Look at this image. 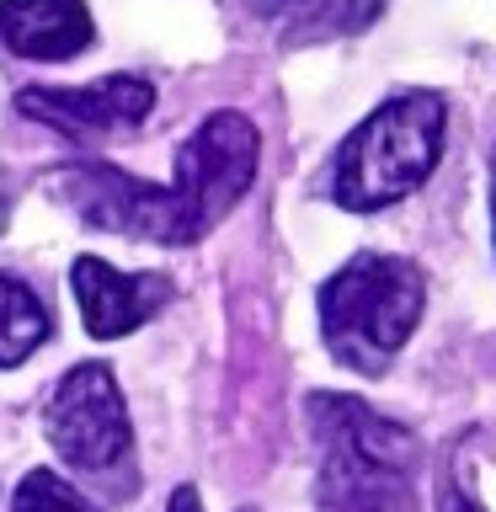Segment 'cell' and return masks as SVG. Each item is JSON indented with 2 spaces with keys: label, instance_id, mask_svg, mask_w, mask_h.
I'll list each match as a JSON object with an SVG mask.
<instances>
[{
  "label": "cell",
  "instance_id": "1",
  "mask_svg": "<svg viewBox=\"0 0 496 512\" xmlns=\"http://www.w3.org/2000/svg\"><path fill=\"white\" fill-rule=\"evenodd\" d=\"M320 443L315 496L326 512H416L422 443L358 395H310Z\"/></svg>",
  "mask_w": 496,
  "mask_h": 512
},
{
  "label": "cell",
  "instance_id": "2",
  "mask_svg": "<svg viewBox=\"0 0 496 512\" xmlns=\"http://www.w3.org/2000/svg\"><path fill=\"white\" fill-rule=\"evenodd\" d=\"M427 310V278L411 256L390 251H358L320 283L315 315L326 352L347 374L379 379L400 352L411 331L422 326Z\"/></svg>",
  "mask_w": 496,
  "mask_h": 512
},
{
  "label": "cell",
  "instance_id": "3",
  "mask_svg": "<svg viewBox=\"0 0 496 512\" xmlns=\"http://www.w3.org/2000/svg\"><path fill=\"white\" fill-rule=\"evenodd\" d=\"M448 107L438 91H400L342 139L331 160V198L347 214H379L427 187L443 160Z\"/></svg>",
  "mask_w": 496,
  "mask_h": 512
},
{
  "label": "cell",
  "instance_id": "4",
  "mask_svg": "<svg viewBox=\"0 0 496 512\" xmlns=\"http://www.w3.org/2000/svg\"><path fill=\"white\" fill-rule=\"evenodd\" d=\"M43 438L59 464L107 502L139 491L134 422H128L118 374L107 363H75L43 400Z\"/></svg>",
  "mask_w": 496,
  "mask_h": 512
},
{
  "label": "cell",
  "instance_id": "5",
  "mask_svg": "<svg viewBox=\"0 0 496 512\" xmlns=\"http://www.w3.org/2000/svg\"><path fill=\"white\" fill-rule=\"evenodd\" d=\"M262 134L246 112H208L176 150V176L166 182V246L203 240L251 192Z\"/></svg>",
  "mask_w": 496,
  "mask_h": 512
},
{
  "label": "cell",
  "instance_id": "6",
  "mask_svg": "<svg viewBox=\"0 0 496 512\" xmlns=\"http://www.w3.org/2000/svg\"><path fill=\"white\" fill-rule=\"evenodd\" d=\"M16 112L59 128V134L80 144H96V139H118L150 118L155 86L139 75H107V80H86V86H32L16 96Z\"/></svg>",
  "mask_w": 496,
  "mask_h": 512
},
{
  "label": "cell",
  "instance_id": "7",
  "mask_svg": "<svg viewBox=\"0 0 496 512\" xmlns=\"http://www.w3.org/2000/svg\"><path fill=\"white\" fill-rule=\"evenodd\" d=\"M54 192L96 230L166 246V187L160 182H139L107 160H80V166H59Z\"/></svg>",
  "mask_w": 496,
  "mask_h": 512
},
{
  "label": "cell",
  "instance_id": "8",
  "mask_svg": "<svg viewBox=\"0 0 496 512\" xmlns=\"http://www.w3.org/2000/svg\"><path fill=\"white\" fill-rule=\"evenodd\" d=\"M70 288L96 342H118V336L139 331L144 320H155L176 299V283L166 272H118L102 256H75Z\"/></svg>",
  "mask_w": 496,
  "mask_h": 512
},
{
  "label": "cell",
  "instance_id": "9",
  "mask_svg": "<svg viewBox=\"0 0 496 512\" xmlns=\"http://www.w3.org/2000/svg\"><path fill=\"white\" fill-rule=\"evenodd\" d=\"M96 38V22L86 0H0V43L16 59L59 64L86 54Z\"/></svg>",
  "mask_w": 496,
  "mask_h": 512
},
{
  "label": "cell",
  "instance_id": "10",
  "mask_svg": "<svg viewBox=\"0 0 496 512\" xmlns=\"http://www.w3.org/2000/svg\"><path fill=\"white\" fill-rule=\"evenodd\" d=\"M54 336V315L22 278L0 272V368H16Z\"/></svg>",
  "mask_w": 496,
  "mask_h": 512
},
{
  "label": "cell",
  "instance_id": "11",
  "mask_svg": "<svg viewBox=\"0 0 496 512\" xmlns=\"http://www.w3.org/2000/svg\"><path fill=\"white\" fill-rule=\"evenodd\" d=\"M11 512H102V507L59 470H27L11 496Z\"/></svg>",
  "mask_w": 496,
  "mask_h": 512
},
{
  "label": "cell",
  "instance_id": "12",
  "mask_svg": "<svg viewBox=\"0 0 496 512\" xmlns=\"http://www.w3.org/2000/svg\"><path fill=\"white\" fill-rule=\"evenodd\" d=\"M438 512H486V507H480V496L470 491V480L448 470V475H438Z\"/></svg>",
  "mask_w": 496,
  "mask_h": 512
},
{
  "label": "cell",
  "instance_id": "13",
  "mask_svg": "<svg viewBox=\"0 0 496 512\" xmlns=\"http://www.w3.org/2000/svg\"><path fill=\"white\" fill-rule=\"evenodd\" d=\"M166 512H203L198 486H176V491H171V502H166Z\"/></svg>",
  "mask_w": 496,
  "mask_h": 512
},
{
  "label": "cell",
  "instance_id": "14",
  "mask_svg": "<svg viewBox=\"0 0 496 512\" xmlns=\"http://www.w3.org/2000/svg\"><path fill=\"white\" fill-rule=\"evenodd\" d=\"M0 230H6V187H0Z\"/></svg>",
  "mask_w": 496,
  "mask_h": 512
},
{
  "label": "cell",
  "instance_id": "15",
  "mask_svg": "<svg viewBox=\"0 0 496 512\" xmlns=\"http://www.w3.org/2000/svg\"><path fill=\"white\" fill-rule=\"evenodd\" d=\"M491 224H496V182H491Z\"/></svg>",
  "mask_w": 496,
  "mask_h": 512
}]
</instances>
